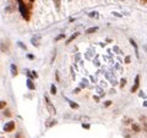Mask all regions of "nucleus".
<instances>
[{
  "mask_svg": "<svg viewBox=\"0 0 147 138\" xmlns=\"http://www.w3.org/2000/svg\"><path fill=\"white\" fill-rule=\"evenodd\" d=\"M44 101H45V106H47V110L49 111V114H51V115L57 114V109H55V106H54L53 104H51V101L49 100V98H48V97H44Z\"/></svg>",
  "mask_w": 147,
  "mask_h": 138,
  "instance_id": "obj_1",
  "label": "nucleus"
},
{
  "mask_svg": "<svg viewBox=\"0 0 147 138\" xmlns=\"http://www.w3.org/2000/svg\"><path fill=\"white\" fill-rule=\"evenodd\" d=\"M15 127H16L15 121H9V122H6L5 126H4V131H5V132H12V131L15 130Z\"/></svg>",
  "mask_w": 147,
  "mask_h": 138,
  "instance_id": "obj_2",
  "label": "nucleus"
},
{
  "mask_svg": "<svg viewBox=\"0 0 147 138\" xmlns=\"http://www.w3.org/2000/svg\"><path fill=\"white\" fill-rule=\"evenodd\" d=\"M0 51L1 53H9L10 51V43L9 42L3 40L1 43H0Z\"/></svg>",
  "mask_w": 147,
  "mask_h": 138,
  "instance_id": "obj_3",
  "label": "nucleus"
},
{
  "mask_svg": "<svg viewBox=\"0 0 147 138\" xmlns=\"http://www.w3.org/2000/svg\"><path fill=\"white\" fill-rule=\"evenodd\" d=\"M139 87H140V75H137V76L135 77V84H134L132 88H131V92L135 93L136 90L139 89Z\"/></svg>",
  "mask_w": 147,
  "mask_h": 138,
  "instance_id": "obj_4",
  "label": "nucleus"
},
{
  "mask_svg": "<svg viewBox=\"0 0 147 138\" xmlns=\"http://www.w3.org/2000/svg\"><path fill=\"white\" fill-rule=\"evenodd\" d=\"M131 130H132V132H135V133H140V132L142 131V127H141L139 123H134V122H132Z\"/></svg>",
  "mask_w": 147,
  "mask_h": 138,
  "instance_id": "obj_5",
  "label": "nucleus"
},
{
  "mask_svg": "<svg viewBox=\"0 0 147 138\" xmlns=\"http://www.w3.org/2000/svg\"><path fill=\"white\" fill-rule=\"evenodd\" d=\"M17 73H18L17 66L12 64V65H11V75H12V77H16V76H17Z\"/></svg>",
  "mask_w": 147,
  "mask_h": 138,
  "instance_id": "obj_6",
  "label": "nucleus"
},
{
  "mask_svg": "<svg viewBox=\"0 0 147 138\" xmlns=\"http://www.w3.org/2000/svg\"><path fill=\"white\" fill-rule=\"evenodd\" d=\"M130 44L135 48V53H136V56H137V58H140L139 56V50H137V44H136V42L134 40V39H130Z\"/></svg>",
  "mask_w": 147,
  "mask_h": 138,
  "instance_id": "obj_7",
  "label": "nucleus"
},
{
  "mask_svg": "<svg viewBox=\"0 0 147 138\" xmlns=\"http://www.w3.org/2000/svg\"><path fill=\"white\" fill-rule=\"evenodd\" d=\"M15 10H16V7H15L14 5H11V4H10V5H7V6L5 7V11H6V12H9V14H11V12H14V11H15Z\"/></svg>",
  "mask_w": 147,
  "mask_h": 138,
  "instance_id": "obj_8",
  "label": "nucleus"
},
{
  "mask_svg": "<svg viewBox=\"0 0 147 138\" xmlns=\"http://www.w3.org/2000/svg\"><path fill=\"white\" fill-rule=\"evenodd\" d=\"M97 31H98V27H91V28H87L86 29L85 33L86 34H92V33H94V32H97Z\"/></svg>",
  "mask_w": 147,
  "mask_h": 138,
  "instance_id": "obj_9",
  "label": "nucleus"
},
{
  "mask_svg": "<svg viewBox=\"0 0 147 138\" xmlns=\"http://www.w3.org/2000/svg\"><path fill=\"white\" fill-rule=\"evenodd\" d=\"M27 87H28V89H31V90H34L36 89V86H34V83L31 81V80H28L27 81Z\"/></svg>",
  "mask_w": 147,
  "mask_h": 138,
  "instance_id": "obj_10",
  "label": "nucleus"
},
{
  "mask_svg": "<svg viewBox=\"0 0 147 138\" xmlns=\"http://www.w3.org/2000/svg\"><path fill=\"white\" fill-rule=\"evenodd\" d=\"M3 115L5 116V117H11V116H12V112H11V110L5 109V110L3 111Z\"/></svg>",
  "mask_w": 147,
  "mask_h": 138,
  "instance_id": "obj_11",
  "label": "nucleus"
},
{
  "mask_svg": "<svg viewBox=\"0 0 147 138\" xmlns=\"http://www.w3.org/2000/svg\"><path fill=\"white\" fill-rule=\"evenodd\" d=\"M53 3H54L55 9L59 11V10H60V6H61V0H53Z\"/></svg>",
  "mask_w": 147,
  "mask_h": 138,
  "instance_id": "obj_12",
  "label": "nucleus"
},
{
  "mask_svg": "<svg viewBox=\"0 0 147 138\" xmlns=\"http://www.w3.org/2000/svg\"><path fill=\"white\" fill-rule=\"evenodd\" d=\"M74 119H75V120H82V121H88L90 120L88 116H75Z\"/></svg>",
  "mask_w": 147,
  "mask_h": 138,
  "instance_id": "obj_13",
  "label": "nucleus"
},
{
  "mask_svg": "<svg viewBox=\"0 0 147 138\" xmlns=\"http://www.w3.org/2000/svg\"><path fill=\"white\" fill-rule=\"evenodd\" d=\"M88 16H90L91 18H98V17H99V14H98L97 11H92V12L88 14Z\"/></svg>",
  "mask_w": 147,
  "mask_h": 138,
  "instance_id": "obj_14",
  "label": "nucleus"
},
{
  "mask_svg": "<svg viewBox=\"0 0 147 138\" xmlns=\"http://www.w3.org/2000/svg\"><path fill=\"white\" fill-rule=\"evenodd\" d=\"M123 123L126 126V125H132V119H130V117H125L124 119V121H123Z\"/></svg>",
  "mask_w": 147,
  "mask_h": 138,
  "instance_id": "obj_15",
  "label": "nucleus"
},
{
  "mask_svg": "<svg viewBox=\"0 0 147 138\" xmlns=\"http://www.w3.org/2000/svg\"><path fill=\"white\" fill-rule=\"evenodd\" d=\"M69 104H70V108H71V109H79V104L74 103V101H71V100H69Z\"/></svg>",
  "mask_w": 147,
  "mask_h": 138,
  "instance_id": "obj_16",
  "label": "nucleus"
},
{
  "mask_svg": "<svg viewBox=\"0 0 147 138\" xmlns=\"http://www.w3.org/2000/svg\"><path fill=\"white\" fill-rule=\"evenodd\" d=\"M6 105H7V103L5 100H0V110H4L6 108Z\"/></svg>",
  "mask_w": 147,
  "mask_h": 138,
  "instance_id": "obj_17",
  "label": "nucleus"
},
{
  "mask_svg": "<svg viewBox=\"0 0 147 138\" xmlns=\"http://www.w3.org/2000/svg\"><path fill=\"white\" fill-rule=\"evenodd\" d=\"M50 94H53V95L57 94V87L54 86V84H51V86H50Z\"/></svg>",
  "mask_w": 147,
  "mask_h": 138,
  "instance_id": "obj_18",
  "label": "nucleus"
},
{
  "mask_svg": "<svg viewBox=\"0 0 147 138\" xmlns=\"http://www.w3.org/2000/svg\"><path fill=\"white\" fill-rule=\"evenodd\" d=\"M126 86V78H121L120 80V88H124Z\"/></svg>",
  "mask_w": 147,
  "mask_h": 138,
  "instance_id": "obj_19",
  "label": "nucleus"
},
{
  "mask_svg": "<svg viewBox=\"0 0 147 138\" xmlns=\"http://www.w3.org/2000/svg\"><path fill=\"white\" fill-rule=\"evenodd\" d=\"M77 36H79V33H75V34H72V36H71V37L69 38V40H68V43H66V44H69V43H71V42H72L74 39H75V38H76Z\"/></svg>",
  "mask_w": 147,
  "mask_h": 138,
  "instance_id": "obj_20",
  "label": "nucleus"
},
{
  "mask_svg": "<svg viewBox=\"0 0 147 138\" xmlns=\"http://www.w3.org/2000/svg\"><path fill=\"white\" fill-rule=\"evenodd\" d=\"M31 42H32V44H33L34 47H38V45H39V43H38V39H37V38H34V37H33L32 39H31Z\"/></svg>",
  "mask_w": 147,
  "mask_h": 138,
  "instance_id": "obj_21",
  "label": "nucleus"
},
{
  "mask_svg": "<svg viewBox=\"0 0 147 138\" xmlns=\"http://www.w3.org/2000/svg\"><path fill=\"white\" fill-rule=\"evenodd\" d=\"M17 45H18V47H20L21 49H23V50H27V47H26V45H25V44L22 43V42H18V43H17Z\"/></svg>",
  "mask_w": 147,
  "mask_h": 138,
  "instance_id": "obj_22",
  "label": "nucleus"
},
{
  "mask_svg": "<svg viewBox=\"0 0 147 138\" xmlns=\"http://www.w3.org/2000/svg\"><path fill=\"white\" fill-rule=\"evenodd\" d=\"M131 62V56H125V64H130Z\"/></svg>",
  "mask_w": 147,
  "mask_h": 138,
  "instance_id": "obj_23",
  "label": "nucleus"
},
{
  "mask_svg": "<svg viewBox=\"0 0 147 138\" xmlns=\"http://www.w3.org/2000/svg\"><path fill=\"white\" fill-rule=\"evenodd\" d=\"M112 100H107L106 103H104V106H106V108H108V106H110V105H112Z\"/></svg>",
  "mask_w": 147,
  "mask_h": 138,
  "instance_id": "obj_24",
  "label": "nucleus"
},
{
  "mask_svg": "<svg viewBox=\"0 0 147 138\" xmlns=\"http://www.w3.org/2000/svg\"><path fill=\"white\" fill-rule=\"evenodd\" d=\"M54 125H57V120H51V122L48 123L47 126H48V127H51V126H54Z\"/></svg>",
  "mask_w": 147,
  "mask_h": 138,
  "instance_id": "obj_25",
  "label": "nucleus"
},
{
  "mask_svg": "<svg viewBox=\"0 0 147 138\" xmlns=\"http://www.w3.org/2000/svg\"><path fill=\"white\" fill-rule=\"evenodd\" d=\"M142 130H143V132H146V133H147V122H143V127H142Z\"/></svg>",
  "mask_w": 147,
  "mask_h": 138,
  "instance_id": "obj_26",
  "label": "nucleus"
},
{
  "mask_svg": "<svg viewBox=\"0 0 147 138\" xmlns=\"http://www.w3.org/2000/svg\"><path fill=\"white\" fill-rule=\"evenodd\" d=\"M82 127H83V128H87V130H88L91 126H90V123H82Z\"/></svg>",
  "mask_w": 147,
  "mask_h": 138,
  "instance_id": "obj_27",
  "label": "nucleus"
},
{
  "mask_svg": "<svg viewBox=\"0 0 147 138\" xmlns=\"http://www.w3.org/2000/svg\"><path fill=\"white\" fill-rule=\"evenodd\" d=\"M113 15H114V16H117V17H123V15H121V14H119V12H113Z\"/></svg>",
  "mask_w": 147,
  "mask_h": 138,
  "instance_id": "obj_28",
  "label": "nucleus"
},
{
  "mask_svg": "<svg viewBox=\"0 0 147 138\" xmlns=\"http://www.w3.org/2000/svg\"><path fill=\"white\" fill-rule=\"evenodd\" d=\"M62 38H65V34H60V36H59V37H58L55 40H60V39H62Z\"/></svg>",
  "mask_w": 147,
  "mask_h": 138,
  "instance_id": "obj_29",
  "label": "nucleus"
},
{
  "mask_svg": "<svg viewBox=\"0 0 147 138\" xmlns=\"http://www.w3.org/2000/svg\"><path fill=\"white\" fill-rule=\"evenodd\" d=\"M27 58H28V59H31V60H33V59H34V56H33L32 54H28V55H27Z\"/></svg>",
  "mask_w": 147,
  "mask_h": 138,
  "instance_id": "obj_30",
  "label": "nucleus"
},
{
  "mask_svg": "<svg viewBox=\"0 0 147 138\" xmlns=\"http://www.w3.org/2000/svg\"><path fill=\"white\" fill-rule=\"evenodd\" d=\"M55 77H57V81L59 82V73H58V71H55Z\"/></svg>",
  "mask_w": 147,
  "mask_h": 138,
  "instance_id": "obj_31",
  "label": "nucleus"
},
{
  "mask_svg": "<svg viewBox=\"0 0 147 138\" xmlns=\"http://www.w3.org/2000/svg\"><path fill=\"white\" fill-rule=\"evenodd\" d=\"M33 77H36V78L38 77V73H37L36 71H33Z\"/></svg>",
  "mask_w": 147,
  "mask_h": 138,
  "instance_id": "obj_32",
  "label": "nucleus"
},
{
  "mask_svg": "<svg viewBox=\"0 0 147 138\" xmlns=\"http://www.w3.org/2000/svg\"><path fill=\"white\" fill-rule=\"evenodd\" d=\"M74 93H76V94H77V93H80V88H76L75 90H74Z\"/></svg>",
  "mask_w": 147,
  "mask_h": 138,
  "instance_id": "obj_33",
  "label": "nucleus"
},
{
  "mask_svg": "<svg viewBox=\"0 0 147 138\" xmlns=\"http://www.w3.org/2000/svg\"><path fill=\"white\" fill-rule=\"evenodd\" d=\"M15 138H22V134H21V133H18V134H17Z\"/></svg>",
  "mask_w": 147,
  "mask_h": 138,
  "instance_id": "obj_34",
  "label": "nucleus"
},
{
  "mask_svg": "<svg viewBox=\"0 0 147 138\" xmlns=\"http://www.w3.org/2000/svg\"><path fill=\"white\" fill-rule=\"evenodd\" d=\"M143 48H145V49H146V50H147V45H145V47H143Z\"/></svg>",
  "mask_w": 147,
  "mask_h": 138,
  "instance_id": "obj_35",
  "label": "nucleus"
},
{
  "mask_svg": "<svg viewBox=\"0 0 147 138\" xmlns=\"http://www.w3.org/2000/svg\"><path fill=\"white\" fill-rule=\"evenodd\" d=\"M119 1H125V0H119Z\"/></svg>",
  "mask_w": 147,
  "mask_h": 138,
  "instance_id": "obj_36",
  "label": "nucleus"
},
{
  "mask_svg": "<svg viewBox=\"0 0 147 138\" xmlns=\"http://www.w3.org/2000/svg\"><path fill=\"white\" fill-rule=\"evenodd\" d=\"M69 1H71V0H69Z\"/></svg>",
  "mask_w": 147,
  "mask_h": 138,
  "instance_id": "obj_37",
  "label": "nucleus"
}]
</instances>
